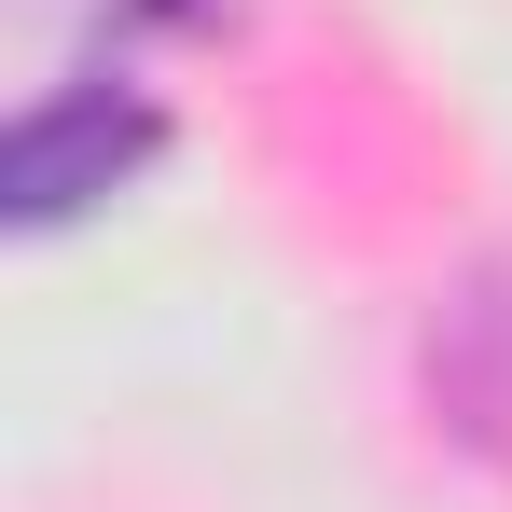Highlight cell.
Segmentation results:
<instances>
[{
	"mask_svg": "<svg viewBox=\"0 0 512 512\" xmlns=\"http://www.w3.org/2000/svg\"><path fill=\"white\" fill-rule=\"evenodd\" d=\"M167 153V111H153V84H125V70H56V84L14 111V167H0V194H14V236H56L70 208H97L111 180H139Z\"/></svg>",
	"mask_w": 512,
	"mask_h": 512,
	"instance_id": "1",
	"label": "cell"
}]
</instances>
